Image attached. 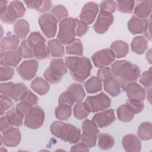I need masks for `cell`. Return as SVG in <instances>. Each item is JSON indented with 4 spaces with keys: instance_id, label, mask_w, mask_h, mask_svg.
<instances>
[{
    "instance_id": "6da1fadb",
    "label": "cell",
    "mask_w": 152,
    "mask_h": 152,
    "mask_svg": "<svg viewBox=\"0 0 152 152\" xmlns=\"http://www.w3.org/2000/svg\"><path fill=\"white\" fill-rule=\"evenodd\" d=\"M111 71L122 90H124L128 84L135 82L140 77L141 73L137 65L126 60L115 61L112 65Z\"/></svg>"
},
{
    "instance_id": "7a4b0ae2",
    "label": "cell",
    "mask_w": 152,
    "mask_h": 152,
    "mask_svg": "<svg viewBox=\"0 0 152 152\" xmlns=\"http://www.w3.org/2000/svg\"><path fill=\"white\" fill-rule=\"evenodd\" d=\"M65 64L71 77L79 83L84 82L91 74L92 65L87 57L67 56L65 59Z\"/></svg>"
},
{
    "instance_id": "3957f363",
    "label": "cell",
    "mask_w": 152,
    "mask_h": 152,
    "mask_svg": "<svg viewBox=\"0 0 152 152\" xmlns=\"http://www.w3.org/2000/svg\"><path fill=\"white\" fill-rule=\"evenodd\" d=\"M50 129L54 136L70 144H75L81 140L80 129L69 123L55 121L50 125Z\"/></svg>"
},
{
    "instance_id": "277c9868",
    "label": "cell",
    "mask_w": 152,
    "mask_h": 152,
    "mask_svg": "<svg viewBox=\"0 0 152 152\" xmlns=\"http://www.w3.org/2000/svg\"><path fill=\"white\" fill-rule=\"evenodd\" d=\"M77 18L66 17L61 20L59 24V32L57 39L64 45H68L75 39Z\"/></svg>"
},
{
    "instance_id": "5b68a950",
    "label": "cell",
    "mask_w": 152,
    "mask_h": 152,
    "mask_svg": "<svg viewBox=\"0 0 152 152\" xmlns=\"http://www.w3.org/2000/svg\"><path fill=\"white\" fill-rule=\"evenodd\" d=\"M27 41L33 49V56L38 59H47L50 53L46 44L45 38L37 31L32 32L27 38Z\"/></svg>"
},
{
    "instance_id": "8992f818",
    "label": "cell",
    "mask_w": 152,
    "mask_h": 152,
    "mask_svg": "<svg viewBox=\"0 0 152 152\" xmlns=\"http://www.w3.org/2000/svg\"><path fill=\"white\" fill-rule=\"evenodd\" d=\"M81 127V142L85 144L88 147L91 148L94 147L96 145L99 133L97 126L92 120L86 119L83 122Z\"/></svg>"
},
{
    "instance_id": "52a82bcc",
    "label": "cell",
    "mask_w": 152,
    "mask_h": 152,
    "mask_svg": "<svg viewBox=\"0 0 152 152\" xmlns=\"http://www.w3.org/2000/svg\"><path fill=\"white\" fill-rule=\"evenodd\" d=\"M84 102L88 106L90 112H97L107 109L111 104V99L103 92L88 96Z\"/></svg>"
},
{
    "instance_id": "ba28073f",
    "label": "cell",
    "mask_w": 152,
    "mask_h": 152,
    "mask_svg": "<svg viewBox=\"0 0 152 152\" xmlns=\"http://www.w3.org/2000/svg\"><path fill=\"white\" fill-rule=\"evenodd\" d=\"M39 24L43 33L48 38L55 37L57 31L58 20L50 14H43L39 18Z\"/></svg>"
},
{
    "instance_id": "9c48e42d",
    "label": "cell",
    "mask_w": 152,
    "mask_h": 152,
    "mask_svg": "<svg viewBox=\"0 0 152 152\" xmlns=\"http://www.w3.org/2000/svg\"><path fill=\"white\" fill-rule=\"evenodd\" d=\"M45 113L39 106L33 107L25 116L24 125L30 129H36L41 127L44 122Z\"/></svg>"
},
{
    "instance_id": "30bf717a",
    "label": "cell",
    "mask_w": 152,
    "mask_h": 152,
    "mask_svg": "<svg viewBox=\"0 0 152 152\" xmlns=\"http://www.w3.org/2000/svg\"><path fill=\"white\" fill-rule=\"evenodd\" d=\"M39 63L35 59L26 60L17 68L18 74L24 80H31L36 75Z\"/></svg>"
},
{
    "instance_id": "8fae6325",
    "label": "cell",
    "mask_w": 152,
    "mask_h": 152,
    "mask_svg": "<svg viewBox=\"0 0 152 152\" xmlns=\"http://www.w3.org/2000/svg\"><path fill=\"white\" fill-rule=\"evenodd\" d=\"M115 59V57L110 49L99 50L91 56V60L94 65L100 68L110 65Z\"/></svg>"
},
{
    "instance_id": "7c38bea8",
    "label": "cell",
    "mask_w": 152,
    "mask_h": 152,
    "mask_svg": "<svg viewBox=\"0 0 152 152\" xmlns=\"http://www.w3.org/2000/svg\"><path fill=\"white\" fill-rule=\"evenodd\" d=\"M114 17L112 13L106 11H100L96 21L93 25L94 30L98 34H104L112 24Z\"/></svg>"
},
{
    "instance_id": "4fadbf2b",
    "label": "cell",
    "mask_w": 152,
    "mask_h": 152,
    "mask_svg": "<svg viewBox=\"0 0 152 152\" xmlns=\"http://www.w3.org/2000/svg\"><path fill=\"white\" fill-rule=\"evenodd\" d=\"M22 57L20 47L15 50L2 52L0 55V64L1 66H16L21 61Z\"/></svg>"
},
{
    "instance_id": "5bb4252c",
    "label": "cell",
    "mask_w": 152,
    "mask_h": 152,
    "mask_svg": "<svg viewBox=\"0 0 152 152\" xmlns=\"http://www.w3.org/2000/svg\"><path fill=\"white\" fill-rule=\"evenodd\" d=\"M21 132L18 128L10 127L2 132L1 138V145L4 144L7 147L17 146L21 141Z\"/></svg>"
},
{
    "instance_id": "9a60e30c",
    "label": "cell",
    "mask_w": 152,
    "mask_h": 152,
    "mask_svg": "<svg viewBox=\"0 0 152 152\" xmlns=\"http://www.w3.org/2000/svg\"><path fill=\"white\" fill-rule=\"evenodd\" d=\"M98 11V4L94 2H88L83 7L79 15L80 19L87 25L91 24L95 20Z\"/></svg>"
},
{
    "instance_id": "2e32d148",
    "label": "cell",
    "mask_w": 152,
    "mask_h": 152,
    "mask_svg": "<svg viewBox=\"0 0 152 152\" xmlns=\"http://www.w3.org/2000/svg\"><path fill=\"white\" fill-rule=\"evenodd\" d=\"M115 112L113 109L104 110L101 112L95 114L92 121L99 128L107 127L111 125L115 121Z\"/></svg>"
},
{
    "instance_id": "e0dca14e",
    "label": "cell",
    "mask_w": 152,
    "mask_h": 152,
    "mask_svg": "<svg viewBox=\"0 0 152 152\" xmlns=\"http://www.w3.org/2000/svg\"><path fill=\"white\" fill-rule=\"evenodd\" d=\"M150 21V19L146 20L134 16L128 22V30L133 34L144 33Z\"/></svg>"
},
{
    "instance_id": "ac0fdd59",
    "label": "cell",
    "mask_w": 152,
    "mask_h": 152,
    "mask_svg": "<svg viewBox=\"0 0 152 152\" xmlns=\"http://www.w3.org/2000/svg\"><path fill=\"white\" fill-rule=\"evenodd\" d=\"M123 148L126 151L139 152L141 149V142L139 138L134 134H127L122 140Z\"/></svg>"
},
{
    "instance_id": "d6986e66",
    "label": "cell",
    "mask_w": 152,
    "mask_h": 152,
    "mask_svg": "<svg viewBox=\"0 0 152 152\" xmlns=\"http://www.w3.org/2000/svg\"><path fill=\"white\" fill-rule=\"evenodd\" d=\"M126 94L128 99H135L143 100L145 99V90L135 82L128 84L125 88Z\"/></svg>"
},
{
    "instance_id": "ffe728a7",
    "label": "cell",
    "mask_w": 152,
    "mask_h": 152,
    "mask_svg": "<svg viewBox=\"0 0 152 152\" xmlns=\"http://www.w3.org/2000/svg\"><path fill=\"white\" fill-rule=\"evenodd\" d=\"M104 90L112 97L119 96L121 93V87L118 80L113 76L103 82Z\"/></svg>"
},
{
    "instance_id": "44dd1931",
    "label": "cell",
    "mask_w": 152,
    "mask_h": 152,
    "mask_svg": "<svg viewBox=\"0 0 152 152\" xmlns=\"http://www.w3.org/2000/svg\"><path fill=\"white\" fill-rule=\"evenodd\" d=\"M19 43V38L16 35H10L4 37L1 40V52L17 49L18 48Z\"/></svg>"
},
{
    "instance_id": "7402d4cb",
    "label": "cell",
    "mask_w": 152,
    "mask_h": 152,
    "mask_svg": "<svg viewBox=\"0 0 152 152\" xmlns=\"http://www.w3.org/2000/svg\"><path fill=\"white\" fill-rule=\"evenodd\" d=\"M110 50L116 58L125 57L129 52V46L124 41L116 40L110 45Z\"/></svg>"
},
{
    "instance_id": "603a6c76",
    "label": "cell",
    "mask_w": 152,
    "mask_h": 152,
    "mask_svg": "<svg viewBox=\"0 0 152 152\" xmlns=\"http://www.w3.org/2000/svg\"><path fill=\"white\" fill-rule=\"evenodd\" d=\"M30 87L38 94L43 96L49 91L50 85L45 79L42 77H37L31 81Z\"/></svg>"
},
{
    "instance_id": "cb8c5ba5",
    "label": "cell",
    "mask_w": 152,
    "mask_h": 152,
    "mask_svg": "<svg viewBox=\"0 0 152 152\" xmlns=\"http://www.w3.org/2000/svg\"><path fill=\"white\" fill-rule=\"evenodd\" d=\"M152 1H143L140 2L135 8L134 14L141 18H147L151 11Z\"/></svg>"
},
{
    "instance_id": "d4e9b609",
    "label": "cell",
    "mask_w": 152,
    "mask_h": 152,
    "mask_svg": "<svg viewBox=\"0 0 152 152\" xmlns=\"http://www.w3.org/2000/svg\"><path fill=\"white\" fill-rule=\"evenodd\" d=\"M132 50L138 54L141 55L144 53L148 47L147 40L142 36H138L135 37L131 43Z\"/></svg>"
},
{
    "instance_id": "484cf974",
    "label": "cell",
    "mask_w": 152,
    "mask_h": 152,
    "mask_svg": "<svg viewBox=\"0 0 152 152\" xmlns=\"http://www.w3.org/2000/svg\"><path fill=\"white\" fill-rule=\"evenodd\" d=\"M30 31L29 24L24 19L17 20L14 25V32L19 39H23L27 37Z\"/></svg>"
},
{
    "instance_id": "4316f807",
    "label": "cell",
    "mask_w": 152,
    "mask_h": 152,
    "mask_svg": "<svg viewBox=\"0 0 152 152\" xmlns=\"http://www.w3.org/2000/svg\"><path fill=\"white\" fill-rule=\"evenodd\" d=\"M75 102H80L85 97L86 94L83 86L78 83H72L66 89Z\"/></svg>"
},
{
    "instance_id": "83f0119b",
    "label": "cell",
    "mask_w": 152,
    "mask_h": 152,
    "mask_svg": "<svg viewBox=\"0 0 152 152\" xmlns=\"http://www.w3.org/2000/svg\"><path fill=\"white\" fill-rule=\"evenodd\" d=\"M48 48L50 55L53 57H61L64 55V47L57 39L49 40Z\"/></svg>"
},
{
    "instance_id": "f1b7e54d",
    "label": "cell",
    "mask_w": 152,
    "mask_h": 152,
    "mask_svg": "<svg viewBox=\"0 0 152 152\" xmlns=\"http://www.w3.org/2000/svg\"><path fill=\"white\" fill-rule=\"evenodd\" d=\"M27 88L23 83L14 84L10 91L9 97L15 102L21 101L27 91Z\"/></svg>"
},
{
    "instance_id": "f546056e",
    "label": "cell",
    "mask_w": 152,
    "mask_h": 152,
    "mask_svg": "<svg viewBox=\"0 0 152 152\" xmlns=\"http://www.w3.org/2000/svg\"><path fill=\"white\" fill-rule=\"evenodd\" d=\"M18 18V14L16 11L11 5H8L5 10L0 12L1 20L5 24H12Z\"/></svg>"
},
{
    "instance_id": "4dcf8cb0",
    "label": "cell",
    "mask_w": 152,
    "mask_h": 152,
    "mask_svg": "<svg viewBox=\"0 0 152 152\" xmlns=\"http://www.w3.org/2000/svg\"><path fill=\"white\" fill-rule=\"evenodd\" d=\"M5 116L11 126L20 127L23 123L24 116L15 108L8 110L5 113Z\"/></svg>"
},
{
    "instance_id": "1f68e13d",
    "label": "cell",
    "mask_w": 152,
    "mask_h": 152,
    "mask_svg": "<svg viewBox=\"0 0 152 152\" xmlns=\"http://www.w3.org/2000/svg\"><path fill=\"white\" fill-rule=\"evenodd\" d=\"M86 91L88 94L96 93L102 89V82L97 77H91L84 84Z\"/></svg>"
},
{
    "instance_id": "d6a6232c",
    "label": "cell",
    "mask_w": 152,
    "mask_h": 152,
    "mask_svg": "<svg viewBox=\"0 0 152 152\" xmlns=\"http://www.w3.org/2000/svg\"><path fill=\"white\" fill-rule=\"evenodd\" d=\"M116 113L118 119L124 122L132 121L135 115L126 104L119 106L116 109Z\"/></svg>"
},
{
    "instance_id": "836d02e7",
    "label": "cell",
    "mask_w": 152,
    "mask_h": 152,
    "mask_svg": "<svg viewBox=\"0 0 152 152\" xmlns=\"http://www.w3.org/2000/svg\"><path fill=\"white\" fill-rule=\"evenodd\" d=\"M138 137L144 141L150 140L152 138V127L150 122H144L141 123L137 131Z\"/></svg>"
},
{
    "instance_id": "e575fe53",
    "label": "cell",
    "mask_w": 152,
    "mask_h": 152,
    "mask_svg": "<svg viewBox=\"0 0 152 152\" xmlns=\"http://www.w3.org/2000/svg\"><path fill=\"white\" fill-rule=\"evenodd\" d=\"M90 112V111L84 102H77L73 108L74 116L77 119H86Z\"/></svg>"
},
{
    "instance_id": "d590c367",
    "label": "cell",
    "mask_w": 152,
    "mask_h": 152,
    "mask_svg": "<svg viewBox=\"0 0 152 152\" xmlns=\"http://www.w3.org/2000/svg\"><path fill=\"white\" fill-rule=\"evenodd\" d=\"M115 144V140L113 137L107 134L102 133L98 137V146L103 150L110 149Z\"/></svg>"
},
{
    "instance_id": "8d00e7d4",
    "label": "cell",
    "mask_w": 152,
    "mask_h": 152,
    "mask_svg": "<svg viewBox=\"0 0 152 152\" xmlns=\"http://www.w3.org/2000/svg\"><path fill=\"white\" fill-rule=\"evenodd\" d=\"M71 106L69 105L59 104L55 110L56 118L61 121L67 120L71 116Z\"/></svg>"
},
{
    "instance_id": "74e56055",
    "label": "cell",
    "mask_w": 152,
    "mask_h": 152,
    "mask_svg": "<svg viewBox=\"0 0 152 152\" xmlns=\"http://www.w3.org/2000/svg\"><path fill=\"white\" fill-rule=\"evenodd\" d=\"M49 68L58 74L63 76L67 72V68L62 59L55 58L50 61Z\"/></svg>"
},
{
    "instance_id": "f35d334b",
    "label": "cell",
    "mask_w": 152,
    "mask_h": 152,
    "mask_svg": "<svg viewBox=\"0 0 152 152\" xmlns=\"http://www.w3.org/2000/svg\"><path fill=\"white\" fill-rule=\"evenodd\" d=\"M66 52L69 55L81 56L83 55V46L80 39H75L72 42L67 45Z\"/></svg>"
},
{
    "instance_id": "ab89813d",
    "label": "cell",
    "mask_w": 152,
    "mask_h": 152,
    "mask_svg": "<svg viewBox=\"0 0 152 152\" xmlns=\"http://www.w3.org/2000/svg\"><path fill=\"white\" fill-rule=\"evenodd\" d=\"M125 104L134 114L140 113L144 107V104L142 100L138 99H129L126 100Z\"/></svg>"
},
{
    "instance_id": "60d3db41",
    "label": "cell",
    "mask_w": 152,
    "mask_h": 152,
    "mask_svg": "<svg viewBox=\"0 0 152 152\" xmlns=\"http://www.w3.org/2000/svg\"><path fill=\"white\" fill-rule=\"evenodd\" d=\"M51 13L57 20H62L64 18H66L68 15L67 9L62 5H57L54 6L51 10Z\"/></svg>"
},
{
    "instance_id": "b9f144b4",
    "label": "cell",
    "mask_w": 152,
    "mask_h": 152,
    "mask_svg": "<svg viewBox=\"0 0 152 152\" xmlns=\"http://www.w3.org/2000/svg\"><path fill=\"white\" fill-rule=\"evenodd\" d=\"M43 77L48 83L53 84L59 83L62 78V76L56 73L49 67L45 70Z\"/></svg>"
},
{
    "instance_id": "7bdbcfd3",
    "label": "cell",
    "mask_w": 152,
    "mask_h": 152,
    "mask_svg": "<svg viewBox=\"0 0 152 152\" xmlns=\"http://www.w3.org/2000/svg\"><path fill=\"white\" fill-rule=\"evenodd\" d=\"M134 1H122L117 2L116 7L118 11L122 13H131L134 7Z\"/></svg>"
},
{
    "instance_id": "ee69618b",
    "label": "cell",
    "mask_w": 152,
    "mask_h": 152,
    "mask_svg": "<svg viewBox=\"0 0 152 152\" xmlns=\"http://www.w3.org/2000/svg\"><path fill=\"white\" fill-rule=\"evenodd\" d=\"M22 56L24 58H29L33 56V49L27 39H24L22 40L20 46Z\"/></svg>"
},
{
    "instance_id": "f6af8a7d",
    "label": "cell",
    "mask_w": 152,
    "mask_h": 152,
    "mask_svg": "<svg viewBox=\"0 0 152 152\" xmlns=\"http://www.w3.org/2000/svg\"><path fill=\"white\" fill-rule=\"evenodd\" d=\"M0 115L2 116L4 114L5 112L10 108H11L13 106V102L11 100V99L7 96L1 94L0 96Z\"/></svg>"
},
{
    "instance_id": "bcb514c9",
    "label": "cell",
    "mask_w": 152,
    "mask_h": 152,
    "mask_svg": "<svg viewBox=\"0 0 152 152\" xmlns=\"http://www.w3.org/2000/svg\"><path fill=\"white\" fill-rule=\"evenodd\" d=\"M14 75V69L10 66H1L0 69L1 81H7L11 79Z\"/></svg>"
},
{
    "instance_id": "7dc6e473",
    "label": "cell",
    "mask_w": 152,
    "mask_h": 152,
    "mask_svg": "<svg viewBox=\"0 0 152 152\" xmlns=\"http://www.w3.org/2000/svg\"><path fill=\"white\" fill-rule=\"evenodd\" d=\"M140 83L144 86L146 88H151L152 85V79H151V68H150L148 70L144 72L140 78Z\"/></svg>"
},
{
    "instance_id": "c3c4849f",
    "label": "cell",
    "mask_w": 152,
    "mask_h": 152,
    "mask_svg": "<svg viewBox=\"0 0 152 152\" xmlns=\"http://www.w3.org/2000/svg\"><path fill=\"white\" fill-rule=\"evenodd\" d=\"M33 108V105L26 101H21L17 104L15 109L17 111L21 113L24 117H25L28 113Z\"/></svg>"
},
{
    "instance_id": "681fc988",
    "label": "cell",
    "mask_w": 152,
    "mask_h": 152,
    "mask_svg": "<svg viewBox=\"0 0 152 152\" xmlns=\"http://www.w3.org/2000/svg\"><path fill=\"white\" fill-rule=\"evenodd\" d=\"M100 11H106L113 13L116 11V4L113 1H103L100 4Z\"/></svg>"
},
{
    "instance_id": "f907efd6",
    "label": "cell",
    "mask_w": 152,
    "mask_h": 152,
    "mask_svg": "<svg viewBox=\"0 0 152 152\" xmlns=\"http://www.w3.org/2000/svg\"><path fill=\"white\" fill-rule=\"evenodd\" d=\"M97 77L100 80L101 82H104L109 78L113 77L111 69L109 67L100 68L97 73Z\"/></svg>"
},
{
    "instance_id": "816d5d0a",
    "label": "cell",
    "mask_w": 152,
    "mask_h": 152,
    "mask_svg": "<svg viewBox=\"0 0 152 152\" xmlns=\"http://www.w3.org/2000/svg\"><path fill=\"white\" fill-rule=\"evenodd\" d=\"M88 26L87 24L84 22L79 20L77 18L76 20V27H75V33L76 36L78 37H82L86 34L88 30Z\"/></svg>"
},
{
    "instance_id": "f5cc1de1",
    "label": "cell",
    "mask_w": 152,
    "mask_h": 152,
    "mask_svg": "<svg viewBox=\"0 0 152 152\" xmlns=\"http://www.w3.org/2000/svg\"><path fill=\"white\" fill-rule=\"evenodd\" d=\"M10 5H11L16 11L18 18H21L24 15L26 10L23 3L21 1H13L10 2Z\"/></svg>"
},
{
    "instance_id": "db71d44e",
    "label": "cell",
    "mask_w": 152,
    "mask_h": 152,
    "mask_svg": "<svg viewBox=\"0 0 152 152\" xmlns=\"http://www.w3.org/2000/svg\"><path fill=\"white\" fill-rule=\"evenodd\" d=\"M74 103V100L67 91L63 92L59 97V104H65L72 106Z\"/></svg>"
},
{
    "instance_id": "11a10c76",
    "label": "cell",
    "mask_w": 152,
    "mask_h": 152,
    "mask_svg": "<svg viewBox=\"0 0 152 152\" xmlns=\"http://www.w3.org/2000/svg\"><path fill=\"white\" fill-rule=\"evenodd\" d=\"M39 99L36 94L32 93L30 90H27L26 93L25 94L23 99L21 101H26L32 104L33 106L37 104L38 103Z\"/></svg>"
},
{
    "instance_id": "9f6ffc18",
    "label": "cell",
    "mask_w": 152,
    "mask_h": 152,
    "mask_svg": "<svg viewBox=\"0 0 152 152\" xmlns=\"http://www.w3.org/2000/svg\"><path fill=\"white\" fill-rule=\"evenodd\" d=\"M14 84L12 82L1 83L0 84V93L1 94L9 96L11 88Z\"/></svg>"
},
{
    "instance_id": "6f0895ef",
    "label": "cell",
    "mask_w": 152,
    "mask_h": 152,
    "mask_svg": "<svg viewBox=\"0 0 152 152\" xmlns=\"http://www.w3.org/2000/svg\"><path fill=\"white\" fill-rule=\"evenodd\" d=\"M10 127H11V125L10 124L6 116L5 115L4 116H1L0 119V129L1 132L2 133Z\"/></svg>"
},
{
    "instance_id": "680465c9",
    "label": "cell",
    "mask_w": 152,
    "mask_h": 152,
    "mask_svg": "<svg viewBox=\"0 0 152 152\" xmlns=\"http://www.w3.org/2000/svg\"><path fill=\"white\" fill-rule=\"evenodd\" d=\"M89 147H88L83 142H80V143H75V145L72 146L71 147L70 151H88Z\"/></svg>"
},
{
    "instance_id": "91938a15",
    "label": "cell",
    "mask_w": 152,
    "mask_h": 152,
    "mask_svg": "<svg viewBox=\"0 0 152 152\" xmlns=\"http://www.w3.org/2000/svg\"><path fill=\"white\" fill-rule=\"evenodd\" d=\"M42 2H43V1H40V0L24 1L25 4L28 8H35L36 10H38L42 6Z\"/></svg>"
},
{
    "instance_id": "94428289",
    "label": "cell",
    "mask_w": 152,
    "mask_h": 152,
    "mask_svg": "<svg viewBox=\"0 0 152 152\" xmlns=\"http://www.w3.org/2000/svg\"><path fill=\"white\" fill-rule=\"evenodd\" d=\"M52 2L50 1H43L42 6L37 10L40 12H45L48 11L51 7Z\"/></svg>"
},
{
    "instance_id": "6125c7cd",
    "label": "cell",
    "mask_w": 152,
    "mask_h": 152,
    "mask_svg": "<svg viewBox=\"0 0 152 152\" xmlns=\"http://www.w3.org/2000/svg\"><path fill=\"white\" fill-rule=\"evenodd\" d=\"M151 21L149 22L145 31H144V35L146 37V38L149 40L150 41L151 40Z\"/></svg>"
},
{
    "instance_id": "be15d7a7",
    "label": "cell",
    "mask_w": 152,
    "mask_h": 152,
    "mask_svg": "<svg viewBox=\"0 0 152 152\" xmlns=\"http://www.w3.org/2000/svg\"><path fill=\"white\" fill-rule=\"evenodd\" d=\"M7 3H8V1H1L0 2V12H2L5 10V8L7 7Z\"/></svg>"
},
{
    "instance_id": "e7e4bbea",
    "label": "cell",
    "mask_w": 152,
    "mask_h": 152,
    "mask_svg": "<svg viewBox=\"0 0 152 152\" xmlns=\"http://www.w3.org/2000/svg\"><path fill=\"white\" fill-rule=\"evenodd\" d=\"M145 57L148 62L151 64V49H150L146 53Z\"/></svg>"
}]
</instances>
